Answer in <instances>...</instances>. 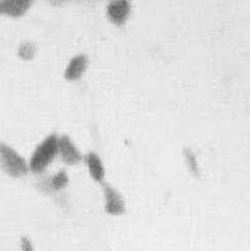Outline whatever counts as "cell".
<instances>
[{"instance_id":"11","label":"cell","mask_w":250,"mask_h":251,"mask_svg":"<svg viewBox=\"0 0 250 251\" xmlns=\"http://www.w3.org/2000/svg\"><path fill=\"white\" fill-rule=\"evenodd\" d=\"M18 56L24 61H31L36 56V46L31 41H24L19 46Z\"/></svg>"},{"instance_id":"2","label":"cell","mask_w":250,"mask_h":251,"mask_svg":"<svg viewBox=\"0 0 250 251\" xmlns=\"http://www.w3.org/2000/svg\"><path fill=\"white\" fill-rule=\"evenodd\" d=\"M0 169L11 178H23L29 173L28 161L5 142H0Z\"/></svg>"},{"instance_id":"6","label":"cell","mask_w":250,"mask_h":251,"mask_svg":"<svg viewBox=\"0 0 250 251\" xmlns=\"http://www.w3.org/2000/svg\"><path fill=\"white\" fill-rule=\"evenodd\" d=\"M69 176L65 170H59L51 177H44L36 183V186L44 193H57L68 186Z\"/></svg>"},{"instance_id":"4","label":"cell","mask_w":250,"mask_h":251,"mask_svg":"<svg viewBox=\"0 0 250 251\" xmlns=\"http://www.w3.org/2000/svg\"><path fill=\"white\" fill-rule=\"evenodd\" d=\"M57 157L65 165L75 166L83 162L84 154L80 151L72 138L67 134H61L57 137Z\"/></svg>"},{"instance_id":"13","label":"cell","mask_w":250,"mask_h":251,"mask_svg":"<svg viewBox=\"0 0 250 251\" xmlns=\"http://www.w3.org/2000/svg\"><path fill=\"white\" fill-rule=\"evenodd\" d=\"M51 4L55 5V7H59V5H63L65 3H68V1H72V0H48ZM86 1H89V0H86Z\"/></svg>"},{"instance_id":"10","label":"cell","mask_w":250,"mask_h":251,"mask_svg":"<svg viewBox=\"0 0 250 251\" xmlns=\"http://www.w3.org/2000/svg\"><path fill=\"white\" fill-rule=\"evenodd\" d=\"M182 154H184V160H185V164H187L188 166V170L191 172L192 176H194V177H200L201 168L194 151H192V149H189V148H187V149H184Z\"/></svg>"},{"instance_id":"9","label":"cell","mask_w":250,"mask_h":251,"mask_svg":"<svg viewBox=\"0 0 250 251\" xmlns=\"http://www.w3.org/2000/svg\"><path fill=\"white\" fill-rule=\"evenodd\" d=\"M35 0H0V15L8 18H22L27 14Z\"/></svg>"},{"instance_id":"3","label":"cell","mask_w":250,"mask_h":251,"mask_svg":"<svg viewBox=\"0 0 250 251\" xmlns=\"http://www.w3.org/2000/svg\"><path fill=\"white\" fill-rule=\"evenodd\" d=\"M101 192L104 197V210L107 214L118 217L125 214L127 211V203L121 193L111 183H101Z\"/></svg>"},{"instance_id":"1","label":"cell","mask_w":250,"mask_h":251,"mask_svg":"<svg viewBox=\"0 0 250 251\" xmlns=\"http://www.w3.org/2000/svg\"><path fill=\"white\" fill-rule=\"evenodd\" d=\"M57 134L51 133L39 142L28 160L29 172L33 174H43L57 157Z\"/></svg>"},{"instance_id":"8","label":"cell","mask_w":250,"mask_h":251,"mask_svg":"<svg viewBox=\"0 0 250 251\" xmlns=\"http://www.w3.org/2000/svg\"><path fill=\"white\" fill-rule=\"evenodd\" d=\"M88 65H89V60L85 55L73 56L64 69V78L69 82L78 81L84 76Z\"/></svg>"},{"instance_id":"12","label":"cell","mask_w":250,"mask_h":251,"mask_svg":"<svg viewBox=\"0 0 250 251\" xmlns=\"http://www.w3.org/2000/svg\"><path fill=\"white\" fill-rule=\"evenodd\" d=\"M20 251H35V246L29 238L22 237L20 239Z\"/></svg>"},{"instance_id":"7","label":"cell","mask_w":250,"mask_h":251,"mask_svg":"<svg viewBox=\"0 0 250 251\" xmlns=\"http://www.w3.org/2000/svg\"><path fill=\"white\" fill-rule=\"evenodd\" d=\"M83 162L85 164L88 174L91 176V178L96 183L105 182V166L100 155L95 153V151H88L86 154L83 157Z\"/></svg>"},{"instance_id":"5","label":"cell","mask_w":250,"mask_h":251,"mask_svg":"<svg viewBox=\"0 0 250 251\" xmlns=\"http://www.w3.org/2000/svg\"><path fill=\"white\" fill-rule=\"evenodd\" d=\"M132 12L131 0H111L107 5V16L111 23L123 27Z\"/></svg>"}]
</instances>
